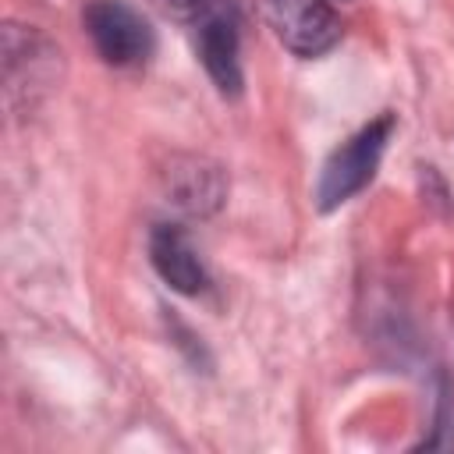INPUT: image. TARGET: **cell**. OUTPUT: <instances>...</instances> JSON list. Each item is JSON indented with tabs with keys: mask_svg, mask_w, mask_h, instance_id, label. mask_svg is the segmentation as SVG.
I'll use <instances>...</instances> for the list:
<instances>
[{
	"mask_svg": "<svg viewBox=\"0 0 454 454\" xmlns=\"http://www.w3.org/2000/svg\"><path fill=\"white\" fill-rule=\"evenodd\" d=\"M390 135H394V117L383 114V117L362 124L348 142H340L330 153V160L319 170V184H316V206L323 213L344 206L376 177V167L383 160Z\"/></svg>",
	"mask_w": 454,
	"mask_h": 454,
	"instance_id": "1",
	"label": "cell"
},
{
	"mask_svg": "<svg viewBox=\"0 0 454 454\" xmlns=\"http://www.w3.org/2000/svg\"><path fill=\"white\" fill-rule=\"evenodd\" d=\"M82 21L96 53L110 67H142L156 50L149 21L124 0H92Z\"/></svg>",
	"mask_w": 454,
	"mask_h": 454,
	"instance_id": "2",
	"label": "cell"
},
{
	"mask_svg": "<svg viewBox=\"0 0 454 454\" xmlns=\"http://www.w3.org/2000/svg\"><path fill=\"white\" fill-rule=\"evenodd\" d=\"M266 28L298 57H323L340 43V18L326 0H255Z\"/></svg>",
	"mask_w": 454,
	"mask_h": 454,
	"instance_id": "3",
	"label": "cell"
},
{
	"mask_svg": "<svg viewBox=\"0 0 454 454\" xmlns=\"http://www.w3.org/2000/svg\"><path fill=\"white\" fill-rule=\"evenodd\" d=\"M195 50L209 82L223 96L241 92V11L234 0H216L195 25Z\"/></svg>",
	"mask_w": 454,
	"mask_h": 454,
	"instance_id": "4",
	"label": "cell"
},
{
	"mask_svg": "<svg viewBox=\"0 0 454 454\" xmlns=\"http://www.w3.org/2000/svg\"><path fill=\"white\" fill-rule=\"evenodd\" d=\"M163 188L167 199L188 216H209L227 199V177L206 156H174L163 170Z\"/></svg>",
	"mask_w": 454,
	"mask_h": 454,
	"instance_id": "5",
	"label": "cell"
},
{
	"mask_svg": "<svg viewBox=\"0 0 454 454\" xmlns=\"http://www.w3.org/2000/svg\"><path fill=\"white\" fill-rule=\"evenodd\" d=\"M149 259L163 284H170L177 294H202L209 287L206 262L199 259L188 231L177 223H156L149 231Z\"/></svg>",
	"mask_w": 454,
	"mask_h": 454,
	"instance_id": "6",
	"label": "cell"
},
{
	"mask_svg": "<svg viewBox=\"0 0 454 454\" xmlns=\"http://www.w3.org/2000/svg\"><path fill=\"white\" fill-rule=\"evenodd\" d=\"M160 14L174 18V21H184V25H195L216 0H149Z\"/></svg>",
	"mask_w": 454,
	"mask_h": 454,
	"instance_id": "7",
	"label": "cell"
}]
</instances>
